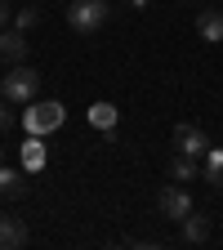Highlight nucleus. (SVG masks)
I'll return each instance as SVG.
<instances>
[{
	"label": "nucleus",
	"instance_id": "1",
	"mask_svg": "<svg viewBox=\"0 0 223 250\" xmlns=\"http://www.w3.org/2000/svg\"><path fill=\"white\" fill-rule=\"evenodd\" d=\"M0 94H5L9 103H18V107L36 103V94H41V72L27 67V62H9V72L0 76Z\"/></svg>",
	"mask_w": 223,
	"mask_h": 250
},
{
	"label": "nucleus",
	"instance_id": "2",
	"mask_svg": "<svg viewBox=\"0 0 223 250\" xmlns=\"http://www.w3.org/2000/svg\"><path fill=\"white\" fill-rule=\"evenodd\" d=\"M107 14H112L107 0H72L67 5V27L76 36H94V31L107 22Z\"/></svg>",
	"mask_w": 223,
	"mask_h": 250
},
{
	"label": "nucleus",
	"instance_id": "3",
	"mask_svg": "<svg viewBox=\"0 0 223 250\" xmlns=\"http://www.w3.org/2000/svg\"><path fill=\"white\" fill-rule=\"evenodd\" d=\"M67 121V107H62L58 99H49V103H27V112H22V130L27 134H54L58 125Z\"/></svg>",
	"mask_w": 223,
	"mask_h": 250
},
{
	"label": "nucleus",
	"instance_id": "4",
	"mask_svg": "<svg viewBox=\"0 0 223 250\" xmlns=\"http://www.w3.org/2000/svg\"><path fill=\"white\" fill-rule=\"evenodd\" d=\"M156 210H161V219H174V224H183V219L197 210V201L187 197V188L174 179V183H165L161 192H156Z\"/></svg>",
	"mask_w": 223,
	"mask_h": 250
},
{
	"label": "nucleus",
	"instance_id": "5",
	"mask_svg": "<svg viewBox=\"0 0 223 250\" xmlns=\"http://www.w3.org/2000/svg\"><path fill=\"white\" fill-rule=\"evenodd\" d=\"M174 152H183V156H201L210 152V139H205V130H197V125H179L174 130Z\"/></svg>",
	"mask_w": 223,
	"mask_h": 250
},
{
	"label": "nucleus",
	"instance_id": "6",
	"mask_svg": "<svg viewBox=\"0 0 223 250\" xmlns=\"http://www.w3.org/2000/svg\"><path fill=\"white\" fill-rule=\"evenodd\" d=\"M27 49H31L27 31H18V27H0V58H5V62H27Z\"/></svg>",
	"mask_w": 223,
	"mask_h": 250
},
{
	"label": "nucleus",
	"instance_id": "7",
	"mask_svg": "<svg viewBox=\"0 0 223 250\" xmlns=\"http://www.w3.org/2000/svg\"><path fill=\"white\" fill-rule=\"evenodd\" d=\"M197 36H201L205 45H219V41H223V9L205 5V9L197 14Z\"/></svg>",
	"mask_w": 223,
	"mask_h": 250
},
{
	"label": "nucleus",
	"instance_id": "8",
	"mask_svg": "<svg viewBox=\"0 0 223 250\" xmlns=\"http://www.w3.org/2000/svg\"><path fill=\"white\" fill-rule=\"evenodd\" d=\"M27 246V224L14 214H0V250H18Z\"/></svg>",
	"mask_w": 223,
	"mask_h": 250
},
{
	"label": "nucleus",
	"instance_id": "9",
	"mask_svg": "<svg viewBox=\"0 0 223 250\" xmlns=\"http://www.w3.org/2000/svg\"><path fill=\"white\" fill-rule=\"evenodd\" d=\"M18 156H22V170L36 174V170L45 166V143H41V134H27V139H22V147H18Z\"/></svg>",
	"mask_w": 223,
	"mask_h": 250
},
{
	"label": "nucleus",
	"instance_id": "10",
	"mask_svg": "<svg viewBox=\"0 0 223 250\" xmlns=\"http://www.w3.org/2000/svg\"><path fill=\"white\" fill-rule=\"evenodd\" d=\"M22 192H27V179H22V170L5 161V166H0V197H9V201H14V197H22Z\"/></svg>",
	"mask_w": 223,
	"mask_h": 250
},
{
	"label": "nucleus",
	"instance_id": "11",
	"mask_svg": "<svg viewBox=\"0 0 223 250\" xmlns=\"http://www.w3.org/2000/svg\"><path fill=\"white\" fill-rule=\"evenodd\" d=\"M205 237H210V219H205L201 210H192V214L183 219V241H187V246H201Z\"/></svg>",
	"mask_w": 223,
	"mask_h": 250
},
{
	"label": "nucleus",
	"instance_id": "12",
	"mask_svg": "<svg viewBox=\"0 0 223 250\" xmlns=\"http://www.w3.org/2000/svg\"><path fill=\"white\" fill-rule=\"evenodd\" d=\"M201 179L214 183V188H223V147H210L201 156Z\"/></svg>",
	"mask_w": 223,
	"mask_h": 250
},
{
	"label": "nucleus",
	"instance_id": "13",
	"mask_svg": "<svg viewBox=\"0 0 223 250\" xmlns=\"http://www.w3.org/2000/svg\"><path fill=\"white\" fill-rule=\"evenodd\" d=\"M201 174V161L197 156H183V152H174V161H170V179H179V183H192Z\"/></svg>",
	"mask_w": 223,
	"mask_h": 250
},
{
	"label": "nucleus",
	"instance_id": "14",
	"mask_svg": "<svg viewBox=\"0 0 223 250\" xmlns=\"http://www.w3.org/2000/svg\"><path fill=\"white\" fill-rule=\"evenodd\" d=\"M89 125H94V130H103V134H112L116 130V107L112 103H94L89 107Z\"/></svg>",
	"mask_w": 223,
	"mask_h": 250
},
{
	"label": "nucleus",
	"instance_id": "15",
	"mask_svg": "<svg viewBox=\"0 0 223 250\" xmlns=\"http://www.w3.org/2000/svg\"><path fill=\"white\" fill-rule=\"evenodd\" d=\"M36 22H41V9H36V5H22V9L14 14L9 27H18V31H36Z\"/></svg>",
	"mask_w": 223,
	"mask_h": 250
},
{
	"label": "nucleus",
	"instance_id": "16",
	"mask_svg": "<svg viewBox=\"0 0 223 250\" xmlns=\"http://www.w3.org/2000/svg\"><path fill=\"white\" fill-rule=\"evenodd\" d=\"M14 125H18V103H9L5 94H0V134L14 130Z\"/></svg>",
	"mask_w": 223,
	"mask_h": 250
},
{
	"label": "nucleus",
	"instance_id": "17",
	"mask_svg": "<svg viewBox=\"0 0 223 250\" xmlns=\"http://www.w3.org/2000/svg\"><path fill=\"white\" fill-rule=\"evenodd\" d=\"M14 22V9H9V0H0V27H9Z\"/></svg>",
	"mask_w": 223,
	"mask_h": 250
},
{
	"label": "nucleus",
	"instance_id": "18",
	"mask_svg": "<svg viewBox=\"0 0 223 250\" xmlns=\"http://www.w3.org/2000/svg\"><path fill=\"white\" fill-rule=\"evenodd\" d=\"M152 5V0H130V9H147Z\"/></svg>",
	"mask_w": 223,
	"mask_h": 250
},
{
	"label": "nucleus",
	"instance_id": "19",
	"mask_svg": "<svg viewBox=\"0 0 223 250\" xmlns=\"http://www.w3.org/2000/svg\"><path fill=\"white\" fill-rule=\"evenodd\" d=\"M0 166H5V143H0Z\"/></svg>",
	"mask_w": 223,
	"mask_h": 250
}]
</instances>
